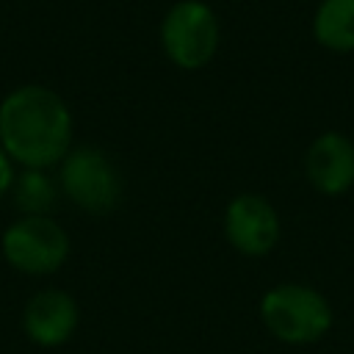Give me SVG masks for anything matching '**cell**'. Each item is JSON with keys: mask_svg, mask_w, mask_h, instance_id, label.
I'll return each mask as SVG.
<instances>
[{"mask_svg": "<svg viewBox=\"0 0 354 354\" xmlns=\"http://www.w3.org/2000/svg\"><path fill=\"white\" fill-rule=\"evenodd\" d=\"M221 232L227 243L243 257H266L282 235V221L271 199L263 194H235L221 213Z\"/></svg>", "mask_w": 354, "mask_h": 354, "instance_id": "8992f818", "label": "cell"}, {"mask_svg": "<svg viewBox=\"0 0 354 354\" xmlns=\"http://www.w3.org/2000/svg\"><path fill=\"white\" fill-rule=\"evenodd\" d=\"M310 28L324 50L354 53V0H321Z\"/></svg>", "mask_w": 354, "mask_h": 354, "instance_id": "9c48e42d", "label": "cell"}, {"mask_svg": "<svg viewBox=\"0 0 354 354\" xmlns=\"http://www.w3.org/2000/svg\"><path fill=\"white\" fill-rule=\"evenodd\" d=\"M3 254L22 274H53L69 257V235L50 216H22L3 232Z\"/></svg>", "mask_w": 354, "mask_h": 354, "instance_id": "5b68a950", "label": "cell"}, {"mask_svg": "<svg viewBox=\"0 0 354 354\" xmlns=\"http://www.w3.org/2000/svg\"><path fill=\"white\" fill-rule=\"evenodd\" d=\"M58 166V188L72 205L91 216L116 210L122 199V174L102 149L72 147Z\"/></svg>", "mask_w": 354, "mask_h": 354, "instance_id": "277c9868", "label": "cell"}, {"mask_svg": "<svg viewBox=\"0 0 354 354\" xmlns=\"http://www.w3.org/2000/svg\"><path fill=\"white\" fill-rule=\"evenodd\" d=\"M304 180L324 196H343L354 188V138L326 130L304 149Z\"/></svg>", "mask_w": 354, "mask_h": 354, "instance_id": "52a82bcc", "label": "cell"}, {"mask_svg": "<svg viewBox=\"0 0 354 354\" xmlns=\"http://www.w3.org/2000/svg\"><path fill=\"white\" fill-rule=\"evenodd\" d=\"M14 160L8 158V152L0 147V199L14 188Z\"/></svg>", "mask_w": 354, "mask_h": 354, "instance_id": "8fae6325", "label": "cell"}, {"mask_svg": "<svg viewBox=\"0 0 354 354\" xmlns=\"http://www.w3.org/2000/svg\"><path fill=\"white\" fill-rule=\"evenodd\" d=\"M58 196L55 183L41 169H25L19 180H14V199L25 210V216H47Z\"/></svg>", "mask_w": 354, "mask_h": 354, "instance_id": "30bf717a", "label": "cell"}, {"mask_svg": "<svg viewBox=\"0 0 354 354\" xmlns=\"http://www.w3.org/2000/svg\"><path fill=\"white\" fill-rule=\"evenodd\" d=\"M158 39L169 64L196 72L216 58L221 47V22L205 0H177L166 8Z\"/></svg>", "mask_w": 354, "mask_h": 354, "instance_id": "3957f363", "label": "cell"}, {"mask_svg": "<svg viewBox=\"0 0 354 354\" xmlns=\"http://www.w3.org/2000/svg\"><path fill=\"white\" fill-rule=\"evenodd\" d=\"M0 147L25 169L61 163L72 149V111L47 86H19L0 102Z\"/></svg>", "mask_w": 354, "mask_h": 354, "instance_id": "6da1fadb", "label": "cell"}, {"mask_svg": "<svg viewBox=\"0 0 354 354\" xmlns=\"http://www.w3.org/2000/svg\"><path fill=\"white\" fill-rule=\"evenodd\" d=\"M260 321L271 337L288 346H313L329 335L335 313L329 299L307 282H279L260 296Z\"/></svg>", "mask_w": 354, "mask_h": 354, "instance_id": "7a4b0ae2", "label": "cell"}, {"mask_svg": "<svg viewBox=\"0 0 354 354\" xmlns=\"http://www.w3.org/2000/svg\"><path fill=\"white\" fill-rule=\"evenodd\" d=\"M77 321H80V310L75 299L58 288H44L36 296H30L22 313L25 335L36 346H44V348L64 346L75 335Z\"/></svg>", "mask_w": 354, "mask_h": 354, "instance_id": "ba28073f", "label": "cell"}]
</instances>
